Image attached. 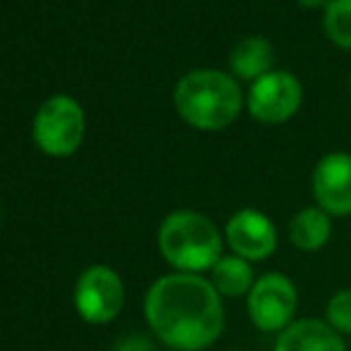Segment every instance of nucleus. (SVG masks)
<instances>
[{"instance_id":"20e7f679","label":"nucleus","mask_w":351,"mask_h":351,"mask_svg":"<svg viewBox=\"0 0 351 351\" xmlns=\"http://www.w3.org/2000/svg\"><path fill=\"white\" fill-rule=\"evenodd\" d=\"M299 308V291L296 285L285 273H265L256 278L246 296L249 320L268 335H280L285 328L294 323Z\"/></svg>"},{"instance_id":"f03ea898","label":"nucleus","mask_w":351,"mask_h":351,"mask_svg":"<svg viewBox=\"0 0 351 351\" xmlns=\"http://www.w3.org/2000/svg\"><path fill=\"white\" fill-rule=\"evenodd\" d=\"M158 246L162 258L175 270L199 275L213 270V265L225 256V234L204 213L175 210L158 230Z\"/></svg>"},{"instance_id":"2eb2a0df","label":"nucleus","mask_w":351,"mask_h":351,"mask_svg":"<svg viewBox=\"0 0 351 351\" xmlns=\"http://www.w3.org/2000/svg\"><path fill=\"white\" fill-rule=\"evenodd\" d=\"M325 323L342 337L351 335V289H339L330 296L325 306Z\"/></svg>"},{"instance_id":"423d86ee","label":"nucleus","mask_w":351,"mask_h":351,"mask_svg":"<svg viewBox=\"0 0 351 351\" xmlns=\"http://www.w3.org/2000/svg\"><path fill=\"white\" fill-rule=\"evenodd\" d=\"M125 304V287L115 270L93 265L79 278L74 291V306L79 315L93 325L110 323Z\"/></svg>"},{"instance_id":"0eeeda50","label":"nucleus","mask_w":351,"mask_h":351,"mask_svg":"<svg viewBox=\"0 0 351 351\" xmlns=\"http://www.w3.org/2000/svg\"><path fill=\"white\" fill-rule=\"evenodd\" d=\"M249 112L265 125L287 122L301 106V84L294 74L273 70L256 79L249 91Z\"/></svg>"},{"instance_id":"ddd939ff","label":"nucleus","mask_w":351,"mask_h":351,"mask_svg":"<svg viewBox=\"0 0 351 351\" xmlns=\"http://www.w3.org/2000/svg\"><path fill=\"white\" fill-rule=\"evenodd\" d=\"M273 58H275L273 46H270L265 38L249 36V38H244L239 46H234V51H232V56H230V67L237 77L254 79L256 82V79H261L263 74L270 72Z\"/></svg>"},{"instance_id":"6e6552de","label":"nucleus","mask_w":351,"mask_h":351,"mask_svg":"<svg viewBox=\"0 0 351 351\" xmlns=\"http://www.w3.org/2000/svg\"><path fill=\"white\" fill-rule=\"evenodd\" d=\"M225 244L249 263L268 261L278 249V227L263 210L241 208L227 220Z\"/></svg>"},{"instance_id":"7ed1b4c3","label":"nucleus","mask_w":351,"mask_h":351,"mask_svg":"<svg viewBox=\"0 0 351 351\" xmlns=\"http://www.w3.org/2000/svg\"><path fill=\"white\" fill-rule=\"evenodd\" d=\"M177 112L204 132L225 130L241 110V91L225 72L196 70L180 79L175 88Z\"/></svg>"},{"instance_id":"f257e3e1","label":"nucleus","mask_w":351,"mask_h":351,"mask_svg":"<svg viewBox=\"0 0 351 351\" xmlns=\"http://www.w3.org/2000/svg\"><path fill=\"white\" fill-rule=\"evenodd\" d=\"M143 313L162 344L177 351H204L225 330L222 296L204 275H165L148 289Z\"/></svg>"},{"instance_id":"9b49d317","label":"nucleus","mask_w":351,"mask_h":351,"mask_svg":"<svg viewBox=\"0 0 351 351\" xmlns=\"http://www.w3.org/2000/svg\"><path fill=\"white\" fill-rule=\"evenodd\" d=\"M332 237V220L323 208L308 206L301 208L289 222V241L294 249L304 254H315L320 251Z\"/></svg>"},{"instance_id":"9d476101","label":"nucleus","mask_w":351,"mask_h":351,"mask_svg":"<svg viewBox=\"0 0 351 351\" xmlns=\"http://www.w3.org/2000/svg\"><path fill=\"white\" fill-rule=\"evenodd\" d=\"M273 351H347L344 337L320 318H299L275 335Z\"/></svg>"},{"instance_id":"4468645a","label":"nucleus","mask_w":351,"mask_h":351,"mask_svg":"<svg viewBox=\"0 0 351 351\" xmlns=\"http://www.w3.org/2000/svg\"><path fill=\"white\" fill-rule=\"evenodd\" d=\"M323 27L330 41L351 51V0H330L325 5Z\"/></svg>"},{"instance_id":"dca6fc26","label":"nucleus","mask_w":351,"mask_h":351,"mask_svg":"<svg viewBox=\"0 0 351 351\" xmlns=\"http://www.w3.org/2000/svg\"><path fill=\"white\" fill-rule=\"evenodd\" d=\"M301 5H306V8H318V5H328L330 0H299Z\"/></svg>"},{"instance_id":"f8f14e48","label":"nucleus","mask_w":351,"mask_h":351,"mask_svg":"<svg viewBox=\"0 0 351 351\" xmlns=\"http://www.w3.org/2000/svg\"><path fill=\"white\" fill-rule=\"evenodd\" d=\"M210 282L217 289L220 296H249L251 287L256 285V275H254V263L239 258V256L230 254L222 256L210 270Z\"/></svg>"},{"instance_id":"39448f33","label":"nucleus","mask_w":351,"mask_h":351,"mask_svg":"<svg viewBox=\"0 0 351 351\" xmlns=\"http://www.w3.org/2000/svg\"><path fill=\"white\" fill-rule=\"evenodd\" d=\"M34 139L48 156H70L84 139V112L77 101L56 96L46 101L34 120Z\"/></svg>"},{"instance_id":"a211bd4d","label":"nucleus","mask_w":351,"mask_h":351,"mask_svg":"<svg viewBox=\"0 0 351 351\" xmlns=\"http://www.w3.org/2000/svg\"><path fill=\"white\" fill-rule=\"evenodd\" d=\"M349 88H351V77H349Z\"/></svg>"},{"instance_id":"f3484780","label":"nucleus","mask_w":351,"mask_h":351,"mask_svg":"<svg viewBox=\"0 0 351 351\" xmlns=\"http://www.w3.org/2000/svg\"><path fill=\"white\" fill-rule=\"evenodd\" d=\"M227 351H246V349H227Z\"/></svg>"},{"instance_id":"1a4fd4ad","label":"nucleus","mask_w":351,"mask_h":351,"mask_svg":"<svg viewBox=\"0 0 351 351\" xmlns=\"http://www.w3.org/2000/svg\"><path fill=\"white\" fill-rule=\"evenodd\" d=\"M315 204L330 217L351 215V156L328 153L318 160L311 175Z\"/></svg>"}]
</instances>
